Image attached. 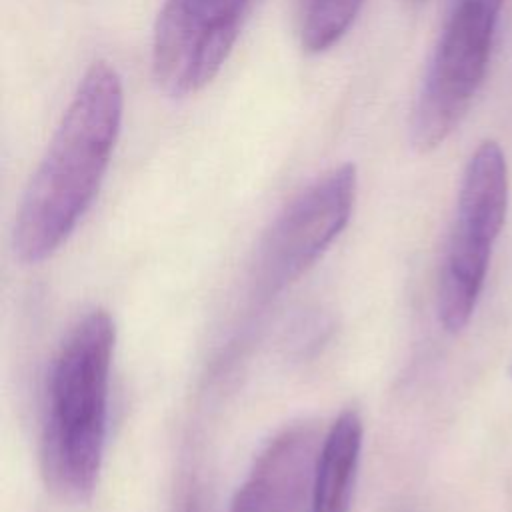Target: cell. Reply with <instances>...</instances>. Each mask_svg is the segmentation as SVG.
<instances>
[{"label":"cell","instance_id":"obj_1","mask_svg":"<svg viewBox=\"0 0 512 512\" xmlns=\"http://www.w3.org/2000/svg\"><path fill=\"white\" fill-rule=\"evenodd\" d=\"M122 114L116 68L92 62L22 194L12 230L14 256L22 264L50 258L82 220L110 166Z\"/></svg>","mask_w":512,"mask_h":512},{"label":"cell","instance_id":"obj_2","mask_svg":"<svg viewBox=\"0 0 512 512\" xmlns=\"http://www.w3.org/2000/svg\"><path fill=\"white\" fill-rule=\"evenodd\" d=\"M114 342L112 316L94 308L72 326L48 370L42 470L46 484L74 504L92 498L102 468Z\"/></svg>","mask_w":512,"mask_h":512},{"label":"cell","instance_id":"obj_3","mask_svg":"<svg viewBox=\"0 0 512 512\" xmlns=\"http://www.w3.org/2000/svg\"><path fill=\"white\" fill-rule=\"evenodd\" d=\"M504 0H452L408 120L414 150L438 148L472 106L490 64Z\"/></svg>","mask_w":512,"mask_h":512},{"label":"cell","instance_id":"obj_4","mask_svg":"<svg viewBox=\"0 0 512 512\" xmlns=\"http://www.w3.org/2000/svg\"><path fill=\"white\" fill-rule=\"evenodd\" d=\"M506 210V156L498 142L484 140L462 174L456 216L438 280V318L446 332H460L474 314Z\"/></svg>","mask_w":512,"mask_h":512},{"label":"cell","instance_id":"obj_5","mask_svg":"<svg viewBox=\"0 0 512 512\" xmlns=\"http://www.w3.org/2000/svg\"><path fill=\"white\" fill-rule=\"evenodd\" d=\"M358 190L354 164L332 168L296 198L268 226L256 260V284L266 296L298 280L346 228Z\"/></svg>","mask_w":512,"mask_h":512},{"label":"cell","instance_id":"obj_6","mask_svg":"<svg viewBox=\"0 0 512 512\" xmlns=\"http://www.w3.org/2000/svg\"><path fill=\"white\" fill-rule=\"evenodd\" d=\"M250 0H164L152 34V76L170 98L208 86L230 56Z\"/></svg>","mask_w":512,"mask_h":512},{"label":"cell","instance_id":"obj_7","mask_svg":"<svg viewBox=\"0 0 512 512\" xmlns=\"http://www.w3.org/2000/svg\"><path fill=\"white\" fill-rule=\"evenodd\" d=\"M322 440L310 424L276 434L256 456L228 512H296L310 496Z\"/></svg>","mask_w":512,"mask_h":512},{"label":"cell","instance_id":"obj_8","mask_svg":"<svg viewBox=\"0 0 512 512\" xmlns=\"http://www.w3.org/2000/svg\"><path fill=\"white\" fill-rule=\"evenodd\" d=\"M364 426L356 410L348 408L326 432L316 462L308 498V512H350L358 476Z\"/></svg>","mask_w":512,"mask_h":512},{"label":"cell","instance_id":"obj_9","mask_svg":"<svg viewBox=\"0 0 512 512\" xmlns=\"http://www.w3.org/2000/svg\"><path fill=\"white\" fill-rule=\"evenodd\" d=\"M364 0H302L300 44L310 54L336 46L352 28Z\"/></svg>","mask_w":512,"mask_h":512},{"label":"cell","instance_id":"obj_10","mask_svg":"<svg viewBox=\"0 0 512 512\" xmlns=\"http://www.w3.org/2000/svg\"><path fill=\"white\" fill-rule=\"evenodd\" d=\"M180 512H202L200 510V498H198L196 492H188V496L182 502Z\"/></svg>","mask_w":512,"mask_h":512},{"label":"cell","instance_id":"obj_11","mask_svg":"<svg viewBox=\"0 0 512 512\" xmlns=\"http://www.w3.org/2000/svg\"><path fill=\"white\" fill-rule=\"evenodd\" d=\"M410 4H424V2H428V0H408Z\"/></svg>","mask_w":512,"mask_h":512},{"label":"cell","instance_id":"obj_12","mask_svg":"<svg viewBox=\"0 0 512 512\" xmlns=\"http://www.w3.org/2000/svg\"><path fill=\"white\" fill-rule=\"evenodd\" d=\"M510 372H512V368H510Z\"/></svg>","mask_w":512,"mask_h":512}]
</instances>
